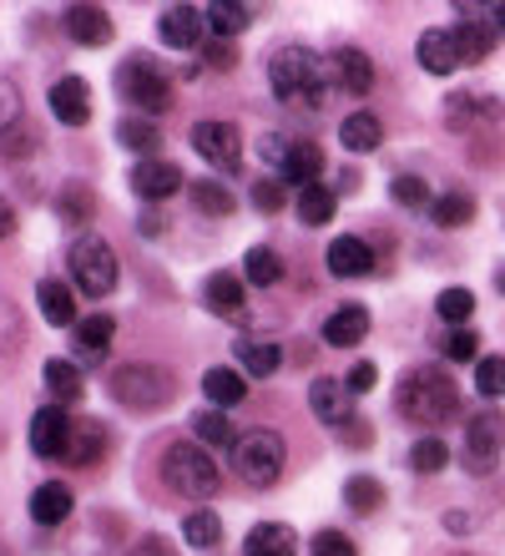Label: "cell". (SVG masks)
<instances>
[{
	"instance_id": "cell-1",
	"label": "cell",
	"mask_w": 505,
	"mask_h": 556,
	"mask_svg": "<svg viewBox=\"0 0 505 556\" xmlns=\"http://www.w3.org/2000/svg\"><path fill=\"white\" fill-rule=\"evenodd\" d=\"M394 410L415 425H445L460 410V390L445 369H409L394 390Z\"/></svg>"
},
{
	"instance_id": "cell-2",
	"label": "cell",
	"mask_w": 505,
	"mask_h": 556,
	"mask_svg": "<svg viewBox=\"0 0 505 556\" xmlns=\"http://www.w3.org/2000/svg\"><path fill=\"white\" fill-rule=\"evenodd\" d=\"M268 81H274V97L283 106H324V91H329L324 61L314 51H303V46H283L268 61Z\"/></svg>"
},
{
	"instance_id": "cell-3",
	"label": "cell",
	"mask_w": 505,
	"mask_h": 556,
	"mask_svg": "<svg viewBox=\"0 0 505 556\" xmlns=\"http://www.w3.org/2000/svg\"><path fill=\"white\" fill-rule=\"evenodd\" d=\"M116 405L127 410H167L177 400V375L167 365H147V359H131V365H116L112 380H106Z\"/></svg>"
},
{
	"instance_id": "cell-4",
	"label": "cell",
	"mask_w": 505,
	"mask_h": 556,
	"mask_svg": "<svg viewBox=\"0 0 505 556\" xmlns=\"http://www.w3.org/2000/svg\"><path fill=\"white\" fill-rule=\"evenodd\" d=\"M283 460H289V445H283V435L278 430H248V435H238V445H232V470H238V481L248 485H274L278 476H283Z\"/></svg>"
},
{
	"instance_id": "cell-5",
	"label": "cell",
	"mask_w": 505,
	"mask_h": 556,
	"mask_svg": "<svg viewBox=\"0 0 505 556\" xmlns=\"http://www.w3.org/2000/svg\"><path fill=\"white\" fill-rule=\"evenodd\" d=\"M162 481L173 485L177 496L207 501L217 491V481H223V476H217V460L202 451V445H182V440H177V445H167V451H162Z\"/></svg>"
},
{
	"instance_id": "cell-6",
	"label": "cell",
	"mask_w": 505,
	"mask_h": 556,
	"mask_svg": "<svg viewBox=\"0 0 505 556\" xmlns=\"http://www.w3.org/2000/svg\"><path fill=\"white\" fill-rule=\"evenodd\" d=\"M66 264H72V278H76V289L87 293V299H106V293L116 289V253H112V243L106 238H97V233H81L66 249Z\"/></svg>"
},
{
	"instance_id": "cell-7",
	"label": "cell",
	"mask_w": 505,
	"mask_h": 556,
	"mask_svg": "<svg viewBox=\"0 0 505 556\" xmlns=\"http://www.w3.org/2000/svg\"><path fill=\"white\" fill-rule=\"evenodd\" d=\"M116 97H127L131 106H142L147 117H157V112L173 106V81L152 61H122L116 66Z\"/></svg>"
},
{
	"instance_id": "cell-8",
	"label": "cell",
	"mask_w": 505,
	"mask_h": 556,
	"mask_svg": "<svg viewBox=\"0 0 505 556\" xmlns=\"http://www.w3.org/2000/svg\"><path fill=\"white\" fill-rule=\"evenodd\" d=\"M505 451V420L495 410H476L465 420V470L470 476H491Z\"/></svg>"
},
{
	"instance_id": "cell-9",
	"label": "cell",
	"mask_w": 505,
	"mask_h": 556,
	"mask_svg": "<svg viewBox=\"0 0 505 556\" xmlns=\"http://www.w3.org/2000/svg\"><path fill=\"white\" fill-rule=\"evenodd\" d=\"M192 152H198L207 167H217L223 177H232L243 167V137L232 122H198L192 127Z\"/></svg>"
},
{
	"instance_id": "cell-10",
	"label": "cell",
	"mask_w": 505,
	"mask_h": 556,
	"mask_svg": "<svg viewBox=\"0 0 505 556\" xmlns=\"http://www.w3.org/2000/svg\"><path fill=\"white\" fill-rule=\"evenodd\" d=\"M72 430H76L72 415L61 410V405H46V410H36V420H30V451L46 455V460H66Z\"/></svg>"
},
{
	"instance_id": "cell-11",
	"label": "cell",
	"mask_w": 505,
	"mask_h": 556,
	"mask_svg": "<svg viewBox=\"0 0 505 556\" xmlns=\"http://www.w3.org/2000/svg\"><path fill=\"white\" fill-rule=\"evenodd\" d=\"M131 188H137V198H147V203H162V198L182 192V167H173V162H162V157H142L137 173H131Z\"/></svg>"
},
{
	"instance_id": "cell-12",
	"label": "cell",
	"mask_w": 505,
	"mask_h": 556,
	"mask_svg": "<svg viewBox=\"0 0 505 556\" xmlns=\"http://www.w3.org/2000/svg\"><path fill=\"white\" fill-rule=\"evenodd\" d=\"M202 26H207V15L198 5H167L157 21V36L162 46H173V51H188V46L202 41Z\"/></svg>"
},
{
	"instance_id": "cell-13",
	"label": "cell",
	"mask_w": 505,
	"mask_h": 556,
	"mask_svg": "<svg viewBox=\"0 0 505 556\" xmlns=\"http://www.w3.org/2000/svg\"><path fill=\"white\" fill-rule=\"evenodd\" d=\"M349 400H354V390H349L344 380H333V375H324V380L308 384V405H314V415L324 425H349V420H354Z\"/></svg>"
},
{
	"instance_id": "cell-14",
	"label": "cell",
	"mask_w": 505,
	"mask_h": 556,
	"mask_svg": "<svg viewBox=\"0 0 505 556\" xmlns=\"http://www.w3.org/2000/svg\"><path fill=\"white\" fill-rule=\"evenodd\" d=\"M333 87H344V97H369V87H375V61L364 56L359 46L333 51Z\"/></svg>"
},
{
	"instance_id": "cell-15",
	"label": "cell",
	"mask_w": 505,
	"mask_h": 556,
	"mask_svg": "<svg viewBox=\"0 0 505 556\" xmlns=\"http://www.w3.org/2000/svg\"><path fill=\"white\" fill-rule=\"evenodd\" d=\"M51 112H56V122H66V127H87L91 122V91L81 76H61L56 87H51Z\"/></svg>"
},
{
	"instance_id": "cell-16",
	"label": "cell",
	"mask_w": 505,
	"mask_h": 556,
	"mask_svg": "<svg viewBox=\"0 0 505 556\" xmlns=\"http://www.w3.org/2000/svg\"><path fill=\"white\" fill-rule=\"evenodd\" d=\"M364 334H369V308L364 304H344L324 319V344H333V350H354V344H364Z\"/></svg>"
},
{
	"instance_id": "cell-17",
	"label": "cell",
	"mask_w": 505,
	"mask_h": 556,
	"mask_svg": "<svg viewBox=\"0 0 505 556\" xmlns=\"http://www.w3.org/2000/svg\"><path fill=\"white\" fill-rule=\"evenodd\" d=\"M36 299H41V319L46 324H56V329H76V324H81L72 283H61V278H41V283H36Z\"/></svg>"
},
{
	"instance_id": "cell-18",
	"label": "cell",
	"mask_w": 505,
	"mask_h": 556,
	"mask_svg": "<svg viewBox=\"0 0 505 556\" xmlns=\"http://www.w3.org/2000/svg\"><path fill=\"white\" fill-rule=\"evenodd\" d=\"M329 274L339 278H364V274H375V249L364 243V238H333L329 243Z\"/></svg>"
},
{
	"instance_id": "cell-19",
	"label": "cell",
	"mask_w": 505,
	"mask_h": 556,
	"mask_svg": "<svg viewBox=\"0 0 505 556\" xmlns=\"http://www.w3.org/2000/svg\"><path fill=\"white\" fill-rule=\"evenodd\" d=\"M415 56H419V66H425V72L450 76L455 66H460V46H455V30H425V36H419V46H415Z\"/></svg>"
},
{
	"instance_id": "cell-20",
	"label": "cell",
	"mask_w": 505,
	"mask_h": 556,
	"mask_svg": "<svg viewBox=\"0 0 505 556\" xmlns=\"http://www.w3.org/2000/svg\"><path fill=\"white\" fill-rule=\"evenodd\" d=\"M112 334H116V319H112V314H87V319L72 329L76 359H106V350H112Z\"/></svg>"
},
{
	"instance_id": "cell-21",
	"label": "cell",
	"mask_w": 505,
	"mask_h": 556,
	"mask_svg": "<svg viewBox=\"0 0 505 556\" xmlns=\"http://www.w3.org/2000/svg\"><path fill=\"white\" fill-rule=\"evenodd\" d=\"M66 516H72V491L61 481H46L30 491V521L36 527H61Z\"/></svg>"
},
{
	"instance_id": "cell-22",
	"label": "cell",
	"mask_w": 505,
	"mask_h": 556,
	"mask_svg": "<svg viewBox=\"0 0 505 556\" xmlns=\"http://www.w3.org/2000/svg\"><path fill=\"white\" fill-rule=\"evenodd\" d=\"M66 30H72V41H81V46H106L112 41V15L101 11V5H72V11H66Z\"/></svg>"
},
{
	"instance_id": "cell-23",
	"label": "cell",
	"mask_w": 505,
	"mask_h": 556,
	"mask_svg": "<svg viewBox=\"0 0 505 556\" xmlns=\"http://www.w3.org/2000/svg\"><path fill=\"white\" fill-rule=\"evenodd\" d=\"M248 556H299V536L283 521H263L248 531Z\"/></svg>"
},
{
	"instance_id": "cell-24",
	"label": "cell",
	"mask_w": 505,
	"mask_h": 556,
	"mask_svg": "<svg viewBox=\"0 0 505 556\" xmlns=\"http://www.w3.org/2000/svg\"><path fill=\"white\" fill-rule=\"evenodd\" d=\"M202 299H207V308H213V314L238 319V314H243V278H238V274H213L207 283H202Z\"/></svg>"
},
{
	"instance_id": "cell-25",
	"label": "cell",
	"mask_w": 505,
	"mask_h": 556,
	"mask_svg": "<svg viewBox=\"0 0 505 556\" xmlns=\"http://www.w3.org/2000/svg\"><path fill=\"white\" fill-rule=\"evenodd\" d=\"M202 395L213 400L217 410H228V405H238V400L248 395V380H243V369L213 365V369H207V375H202Z\"/></svg>"
},
{
	"instance_id": "cell-26",
	"label": "cell",
	"mask_w": 505,
	"mask_h": 556,
	"mask_svg": "<svg viewBox=\"0 0 505 556\" xmlns=\"http://www.w3.org/2000/svg\"><path fill=\"white\" fill-rule=\"evenodd\" d=\"M465 21L455 26V46H460V61H485L495 51V26H485L480 15L460 11Z\"/></svg>"
},
{
	"instance_id": "cell-27",
	"label": "cell",
	"mask_w": 505,
	"mask_h": 556,
	"mask_svg": "<svg viewBox=\"0 0 505 556\" xmlns=\"http://www.w3.org/2000/svg\"><path fill=\"white\" fill-rule=\"evenodd\" d=\"M238 365H243V375H253V380H268V375L283 365V350H278L274 339H238Z\"/></svg>"
},
{
	"instance_id": "cell-28",
	"label": "cell",
	"mask_w": 505,
	"mask_h": 556,
	"mask_svg": "<svg viewBox=\"0 0 505 556\" xmlns=\"http://www.w3.org/2000/svg\"><path fill=\"white\" fill-rule=\"evenodd\" d=\"M318 173H324V152H318L314 142H303V137H293L289 162H283V173H278V177H289V182H299V188H314Z\"/></svg>"
},
{
	"instance_id": "cell-29",
	"label": "cell",
	"mask_w": 505,
	"mask_h": 556,
	"mask_svg": "<svg viewBox=\"0 0 505 556\" xmlns=\"http://www.w3.org/2000/svg\"><path fill=\"white\" fill-rule=\"evenodd\" d=\"M188 198H192V207H198V213H207V218H228L232 207H238V198L228 192V182H217V177H202V182H192Z\"/></svg>"
},
{
	"instance_id": "cell-30",
	"label": "cell",
	"mask_w": 505,
	"mask_h": 556,
	"mask_svg": "<svg viewBox=\"0 0 505 556\" xmlns=\"http://www.w3.org/2000/svg\"><path fill=\"white\" fill-rule=\"evenodd\" d=\"M207 26H213L217 41H228V36H238V30H248V21H253V5H243V0H217V5H207Z\"/></svg>"
},
{
	"instance_id": "cell-31",
	"label": "cell",
	"mask_w": 505,
	"mask_h": 556,
	"mask_svg": "<svg viewBox=\"0 0 505 556\" xmlns=\"http://www.w3.org/2000/svg\"><path fill=\"white\" fill-rule=\"evenodd\" d=\"M101 451H106V430H101L97 420H76L66 460H72V466H91V460H101Z\"/></svg>"
},
{
	"instance_id": "cell-32",
	"label": "cell",
	"mask_w": 505,
	"mask_h": 556,
	"mask_svg": "<svg viewBox=\"0 0 505 556\" xmlns=\"http://www.w3.org/2000/svg\"><path fill=\"white\" fill-rule=\"evenodd\" d=\"M339 137H344L349 152H375L379 137H384V127H379L375 112H354V117H344V127H339Z\"/></svg>"
},
{
	"instance_id": "cell-33",
	"label": "cell",
	"mask_w": 505,
	"mask_h": 556,
	"mask_svg": "<svg viewBox=\"0 0 505 556\" xmlns=\"http://www.w3.org/2000/svg\"><path fill=\"white\" fill-rule=\"evenodd\" d=\"M450 127H476V122H491L495 117V102L491 97H480V91H460V97H450Z\"/></svg>"
},
{
	"instance_id": "cell-34",
	"label": "cell",
	"mask_w": 505,
	"mask_h": 556,
	"mask_svg": "<svg viewBox=\"0 0 505 556\" xmlns=\"http://www.w3.org/2000/svg\"><path fill=\"white\" fill-rule=\"evenodd\" d=\"M293 207H299V218L308 223V228H324V223L333 218V188H324V182H314V188H299Z\"/></svg>"
},
{
	"instance_id": "cell-35",
	"label": "cell",
	"mask_w": 505,
	"mask_h": 556,
	"mask_svg": "<svg viewBox=\"0 0 505 556\" xmlns=\"http://www.w3.org/2000/svg\"><path fill=\"white\" fill-rule=\"evenodd\" d=\"M430 218L440 223V228H465V223L476 218V198H470V192H445V198L430 203Z\"/></svg>"
},
{
	"instance_id": "cell-36",
	"label": "cell",
	"mask_w": 505,
	"mask_h": 556,
	"mask_svg": "<svg viewBox=\"0 0 505 556\" xmlns=\"http://www.w3.org/2000/svg\"><path fill=\"white\" fill-rule=\"evenodd\" d=\"M344 501L354 516H375L379 501H384V485L375 481V476H349L344 481Z\"/></svg>"
},
{
	"instance_id": "cell-37",
	"label": "cell",
	"mask_w": 505,
	"mask_h": 556,
	"mask_svg": "<svg viewBox=\"0 0 505 556\" xmlns=\"http://www.w3.org/2000/svg\"><path fill=\"white\" fill-rule=\"evenodd\" d=\"M434 314L450 324V329H470V314H476V293L470 289H445L434 299Z\"/></svg>"
},
{
	"instance_id": "cell-38",
	"label": "cell",
	"mask_w": 505,
	"mask_h": 556,
	"mask_svg": "<svg viewBox=\"0 0 505 556\" xmlns=\"http://www.w3.org/2000/svg\"><path fill=\"white\" fill-rule=\"evenodd\" d=\"M192 435H198L202 445H217V451H223V445H238L232 420L223 410H198V415H192Z\"/></svg>"
},
{
	"instance_id": "cell-39",
	"label": "cell",
	"mask_w": 505,
	"mask_h": 556,
	"mask_svg": "<svg viewBox=\"0 0 505 556\" xmlns=\"http://www.w3.org/2000/svg\"><path fill=\"white\" fill-rule=\"evenodd\" d=\"M46 390L56 400H76L81 395V369H76V359H46Z\"/></svg>"
},
{
	"instance_id": "cell-40",
	"label": "cell",
	"mask_w": 505,
	"mask_h": 556,
	"mask_svg": "<svg viewBox=\"0 0 505 556\" xmlns=\"http://www.w3.org/2000/svg\"><path fill=\"white\" fill-rule=\"evenodd\" d=\"M182 542L198 546V552H213V546L223 542V521H217L213 511H192L188 521H182Z\"/></svg>"
},
{
	"instance_id": "cell-41",
	"label": "cell",
	"mask_w": 505,
	"mask_h": 556,
	"mask_svg": "<svg viewBox=\"0 0 505 556\" xmlns=\"http://www.w3.org/2000/svg\"><path fill=\"white\" fill-rule=\"evenodd\" d=\"M116 142L131 147V152H152V147L162 142V132L152 127V122H142V117H122L116 122Z\"/></svg>"
},
{
	"instance_id": "cell-42",
	"label": "cell",
	"mask_w": 505,
	"mask_h": 556,
	"mask_svg": "<svg viewBox=\"0 0 505 556\" xmlns=\"http://www.w3.org/2000/svg\"><path fill=\"white\" fill-rule=\"evenodd\" d=\"M15 350H26V324H21V308L0 299V359H11Z\"/></svg>"
},
{
	"instance_id": "cell-43",
	"label": "cell",
	"mask_w": 505,
	"mask_h": 556,
	"mask_svg": "<svg viewBox=\"0 0 505 556\" xmlns=\"http://www.w3.org/2000/svg\"><path fill=\"white\" fill-rule=\"evenodd\" d=\"M243 274H248V283L268 289V283H278V278H283V264H278L274 249H253V253L243 258Z\"/></svg>"
},
{
	"instance_id": "cell-44",
	"label": "cell",
	"mask_w": 505,
	"mask_h": 556,
	"mask_svg": "<svg viewBox=\"0 0 505 556\" xmlns=\"http://www.w3.org/2000/svg\"><path fill=\"white\" fill-rule=\"evenodd\" d=\"M476 390L485 400H501L505 395V354H485L476 365Z\"/></svg>"
},
{
	"instance_id": "cell-45",
	"label": "cell",
	"mask_w": 505,
	"mask_h": 556,
	"mask_svg": "<svg viewBox=\"0 0 505 556\" xmlns=\"http://www.w3.org/2000/svg\"><path fill=\"white\" fill-rule=\"evenodd\" d=\"M445 460H450L445 440H434V435H425L415 451H409V466H415L419 476H434V470H445Z\"/></svg>"
},
{
	"instance_id": "cell-46",
	"label": "cell",
	"mask_w": 505,
	"mask_h": 556,
	"mask_svg": "<svg viewBox=\"0 0 505 556\" xmlns=\"http://www.w3.org/2000/svg\"><path fill=\"white\" fill-rule=\"evenodd\" d=\"M440 350H445V359H455V365H465V359H476L480 365V334L476 329H450V334L440 339Z\"/></svg>"
},
{
	"instance_id": "cell-47",
	"label": "cell",
	"mask_w": 505,
	"mask_h": 556,
	"mask_svg": "<svg viewBox=\"0 0 505 556\" xmlns=\"http://www.w3.org/2000/svg\"><path fill=\"white\" fill-rule=\"evenodd\" d=\"M390 192H394V203H400V207H430L434 203L430 188H425V177H415V173H400Z\"/></svg>"
},
{
	"instance_id": "cell-48",
	"label": "cell",
	"mask_w": 505,
	"mask_h": 556,
	"mask_svg": "<svg viewBox=\"0 0 505 556\" xmlns=\"http://www.w3.org/2000/svg\"><path fill=\"white\" fill-rule=\"evenodd\" d=\"M91 207H97V203H91L87 188H66V192L56 198V218H61V223H87Z\"/></svg>"
},
{
	"instance_id": "cell-49",
	"label": "cell",
	"mask_w": 505,
	"mask_h": 556,
	"mask_svg": "<svg viewBox=\"0 0 505 556\" xmlns=\"http://www.w3.org/2000/svg\"><path fill=\"white\" fill-rule=\"evenodd\" d=\"M289 147H293V137H283V132H263L258 137V157L274 167V177L283 173V162H289Z\"/></svg>"
},
{
	"instance_id": "cell-50",
	"label": "cell",
	"mask_w": 505,
	"mask_h": 556,
	"mask_svg": "<svg viewBox=\"0 0 505 556\" xmlns=\"http://www.w3.org/2000/svg\"><path fill=\"white\" fill-rule=\"evenodd\" d=\"M15 122H21V91H15V81L0 76V137L15 132Z\"/></svg>"
},
{
	"instance_id": "cell-51",
	"label": "cell",
	"mask_w": 505,
	"mask_h": 556,
	"mask_svg": "<svg viewBox=\"0 0 505 556\" xmlns=\"http://www.w3.org/2000/svg\"><path fill=\"white\" fill-rule=\"evenodd\" d=\"M308 552H314V556H359L344 531H318L314 542H308Z\"/></svg>"
},
{
	"instance_id": "cell-52",
	"label": "cell",
	"mask_w": 505,
	"mask_h": 556,
	"mask_svg": "<svg viewBox=\"0 0 505 556\" xmlns=\"http://www.w3.org/2000/svg\"><path fill=\"white\" fill-rule=\"evenodd\" d=\"M253 207H258V213H278V207H283V182H278V177H258V182H253Z\"/></svg>"
},
{
	"instance_id": "cell-53",
	"label": "cell",
	"mask_w": 505,
	"mask_h": 556,
	"mask_svg": "<svg viewBox=\"0 0 505 556\" xmlns=\"http://www.w3.org/2000/svg\"><path fill=\"white\" fill-rule=\"evenodd\" d=\"M202 56H207V66H213V72H232V66H238L232 41H207V46H202Z\"/></svg>"
},
{
	"instance_id": "cell-54",
	"label": "cell",
	"mask_w": 505,
	"mask_h": 556,
	"mask_svg": "<svg viewBox=\"0 0 505 556\" xmlns=\"http://www.w3.org/2000/svg\"><path fill=\"white\" fill-rule=\"evenodd\" d=\"M375 380H379V369L369 365V359H359V365H354V369L344 375V384L354 390V395H369V390H375Z\"/></svg>"
},
{
	"instance_id": "cell-55",
	"label": "cell",
	"mask_w": 505,
	"mask_h": 556,
	"mask_svg": "<svg viewBox=\"0 0 505 556\" xmlns=\"http://www.w3.org/2000/svg\"><path fill=\"white\" fill-rule=\"evenodd\" d=\"M15 233V207L0 198V238H11Z\"/></svg>"
},
{
	"instance_id": "cell-56",
	"label": "cell",
	"mask_w": 505,
	"mask_h": 556,
	"mask_svg": "<svg viewBox=\"0 0 505 556\" xmlns=\"http://www.w3.org/2000/svg\"><path fill=\"white\" fill-rule=\"evenodd\" d=\"M131 556H173V546H167V542H157V536H152V542H142V546H137V552H131Z\"/></svg>"
},
{
	"instance_id": "cell-57",
	"label": "cell",
	"mask_w": 505,
	"mask_h": 556,
	"mask_svg": "<svg viewBox=\"0 0 505 556\" xmlns=\"http://www.w3.org/2000/svg\"><path fill=\"white\" fill-rule=\"evenodd\" d=\"M491 15H495V30H501V36H505V5H495Z\"/></svg>"
},
{
	"instance_id": "cell-58",
	"label": "cell",
	"mask_w": 505,
	"mask_h": 556,
	"mask_svg": "<svg viewBox=\"0 0 505 556\" xmlns=\"http://www.w3.org/2000/svg\"><path fill=\"white\" fill-rule=\"evenodd\" d=\"M495 289H501V293H505V268H495Z\"/></svg>"
}]
</instances>
